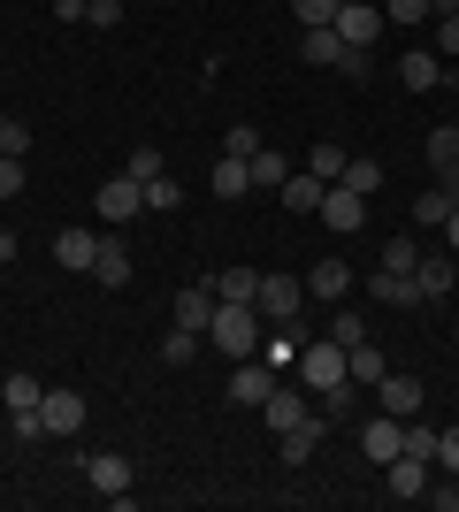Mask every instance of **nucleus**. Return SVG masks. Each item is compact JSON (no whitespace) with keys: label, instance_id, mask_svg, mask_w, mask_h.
I'll return each instance as SVG.
<instances>
[{"label":"nucleus","instance_id":"f257e3e1","mask_svg":"<svg viewBox=\"0 0 459 512\" xmlns=\"http://www.w3.org/2000/svg\"><path fill=\"white\" fill-rule=\"evenodd\" d=\"M207 344H215L222 360H253V352H261V306H222V299H215Z\"/></svg>","mask_w":459,"mask_h":512},{"label":"nucleus","instance_id":"f03ea898","mask_svg":"<svg viewBox=\"0 0 459 512\" xmlns=\"http://www.w3.org/2000/svg\"><path fill=\"white\" fill-rule=\"evenodd\" d=\"M291 375H299V383L322 398L329 383H352V352H345L337 337H306V344H299V360H291Z\"/></svg>","mask_w":459,"mask_h":512},{"label":"nucleus","instance_id":"7ed1b4c3","mask_svg":"<svg viewBox=\"0 0 459 512\" xmlns=\"http://www.w3.org/2000/svg\"><path fill=\"white\" fill-rule=\"evenodd\" d=\"M329 31H337L352 54H368V46L383 39L391 23H383V0H337V23H329Z\"/></svg>","mask_w":459,"mask_h":512},{"label":"nucleus","instance_id":"20e7f679","mask_svg":"<svg viewBox=\"0 0 459 512\" xmlns=\"http://www.w3.org/2000/svg\"><path fill=\"white\" fill-rule=\"evenodd\" d=\"M314 214H322V230H337V237H360V230H368V192H352V184H329Z\"/></svg>","mask_w":459,"mask_h":512},{"label":"nucleus","instance_id":"39448f33","mask_svg":"<svg viewBox=\"0 0 459 512\" xmlns=\"http://www.w3.org/2000/svg\"><path fill=\"white\" fill-rule=\"evenodd\" d=\"M268 390H276V367H268L261 352H253V360H230V406H253V413H261Z\"/></svg>","mask_w":459,"mask_h":512},{"label":"nucleus","instance_id":"423d86ee","mask_svg":"<svg viewBox=\"0 0 459 512\" xmlns=\"http://www.w3.org/2000/svg\"><path fill=\"white\" fill-rule=\"evenodd\" d=\"M360 451H368L375 467H383V459H398V451H406V421H398V413H383V406H375L368 421H360Z\"/></svg>","mask_w":459,"mask_h":512},{"label":"nucleus","instance_id":"0eeeda50","mask_svg":"<svg viewBox=\"0 0 459 512\" xmlns=\"http://www.w3.org/2000/svg\"><path fill=\"white\" fill-rule=\"evenodd\" d=\"M299 299H306V276H261V321H299Z\"/></svg>","mask_w":459,"mask_h":512},{"label":"nucleus","instance_id":"6e6552de","mask_svg":"<svg viewBox=\"0 0 459 512\" xmlns=\"http://www.w3.org/2000/svg\"><path fill=\"white\" fill-rule=\"evenodd\" d=\"M398 85L406 92H437L444 85V54L437 46H406V54H398Z\"/></svg>","mask_w":459,"mask_h":512},{"label":"nucleus","instance_id":"1a4fd4ad","mask_svg":"<svg viewBox=\"0 0 459 512\" xmlns=\"http://www.w3.org/2000/svg\"><path fill=\"white\" fill-rule=\"evenodd\" d=\"M85 482L115 505V497H131V459H123V451H92V459H85Z\"/></svg>","mask_w":459,"mask_h":512},{"label":"nucleus","instance_id":"9d476101","mask_svg":"<svg viewBox=\"0 0 459 512\" xmlns=\"http://www.w3.org/2000/svg\"><path fill=\"white\" fill-rule=\"evenodd\" d=\"M383 490L391 497H429V459H414V451H398V459H383Z\"/></svg>","mask_w":459,"mask_h":512},{"label":"nucleus","instance_id":"9b49d317","mask_svg":"<svg viewBox=\"0 0 459 512\" xmlns=\"http://www.w3.org/2000/svg\"><path fill=\"white\" fill-rule=\"evenodd\" d=\"M421 398H429V390H421V375H398V367L383 375V383H375V406H383V413H398V421H414V413H421Z\"/></svg>","mask_w":459,"mask_h":512},{"label":"nucleus","instance_id":"f8f14e48","mask_svg":"<svg viewBox=\"0 0 459 512\" xmlns=\"http://www.w3.org/2000/svg\"><path fill=\"white\" fill-rule=\"evenodd\" d=\"M131 214H146V192H138V176H108L100 184V222H131Z\"/></svg>","mask_w":459,"mask_h":512},{"label":"nucleus","instance_id":"ddd939ff","mask_svg":"<svg viewBox=\"0 0 459 512\" xmlns=\"http://www.w3.org/2000/svg\"><path fill=\"white\" fill-rule=\"evenodd\" d=\"M39 421H46V436H77L85 428V390H46Z\"/></svg>","mask_w":459,"mask_h":512},{"label":"nucleus","instance_id":"4468645a","mask_svg":"<svg viewBox=\"0 0 459 512\" xmlns=\"http://www.w3.org/2000/svg\"><path fill=\"white\" fill-rule=\"evenodd\" d=\"M414 291H421V299H452V291H459V260L452 253H421Z\"/></svg>","mask_w":459,"mask_h":512},{"label":"nucleus","instance_id":"2eb2a0df","mask_svg":"<svg viewBox=\"0 0 459 512\" xmlns=\"http://www.w3.org/2000/svg\"><path fill=\"white\" fill-rule=\"evenodd\" d=\"M169 314H176V329H199V337H207V321H215V283H184Z\"/></svg>","mask_w":459,"mask_h":512},{"label":"nucleus","instance_id":"dca6fc26","mask_svg":"<svg viewBox=\"0 0 459 512\" xmlns=\"http://www.w3.org/2000/svg\"><path fill=\"white\" fill-rule=\"evenodd\" d=\"M306 291H314V299H329V306H337V299H352V268H345L337 253H322L314 268H306Z\"/></svg>","mask_w":459,"mask_h":512},{"label":"nucleus","instance_id":"f3484780","mask_svg":"<svg viewBox=\"0 0 459 512\" xmlns=\"http://www.w3.org/2000/svg\"><path fill=\"white\" fill-rule=\"evenodd\" d=\"M100 245H108L100 230H62V237H54V260H62V268H77V276H92Z\"/></svg>","mask_w":459,"mask_h":512},{"label":"nucleus","instance_id":"a211bd4d","mask_svg":"<svg viewBox=\"0 0 459 512\" xmlns=\"http://www.w3.org/2000/svg\"><path fill=\"white\" fill-rule=\"evenodd\" d=\"M306 413H314V406H306L299 390H284V383H276V390H268V398H261V421L276 428V436H284V428H299Z\"/></svg>","mask_w":459,"mask_h":512},{"label":"nucleus","instance_id":"6ab92c4d","mask_svg":"<svg viewBox=\"0 0 459 512\" xmlns=\"http://www.w3.org/2000/svg\"><path fill=\"white\" fill-rule=\"evenodd\" d=\"M452 207H459V192L437 176L429 192H414V230H444V214H452Z\"/></svg>","mask_w":459,"mask_h":512},{"label":"nucleus","instance_id":"aec40b11","mask_svg":"<svg viewBox=\"0 0 459 512\" xmlns=\"http://www.w3.org/2000/svg\"><path fill=\"white\" fill-rule=\"evenodd\" d=\"M322 413H306L299 428H284V436H276V444H284V467H306V459H314V444H322Z\"/></svg>","mask_w":459,"mask_h":512},{"label":"nucleus","instance_id":"412c9836","mask_svg":"<svg viewBox=\"0 0 459 512\" xmlns=\"http://www.w3.org/2000/svg\"><path fill=\"white\" fill-rule=\"evenodd\" d=\"M276 192H284V214H314V207H322V192H329V184H322L314 169H299V176H284Z\"/></svg>","mask_w":459,"mask_h":512},{"label":"nucleus","instance_id":"4be33fe9","mask_svg":"<svg viewBox=\"0 0 459 512\" xmlns=\"http://www.w3.org/2000/svg\"><path fill=\"white\" fill-rule=\"evenodd\" d=\"M215 299L222 306H253V299H261V268H222V276H215Z\"/></svg>","mask_w":459,"mask_h":512},{"label":"nucleus","instance_id":"5701e85b","mask_svg":"<svg viewBox=\"0 0 459 512\" xmlns=\"http://www.w3.org/2000/svg\"><path fill=\"white\" fill-rule=\"evenodd\" d=\"M207 184H215V199H222V207H230V199H245V192H253V169H245L238 153H222V161H215V176H207Z\"/></svg>","mask_w":459,"mask_h":512},{"label":"nucleus","instance_id":"b1692460","mask_svg":"<svg viewBox=\"0 0 459 512\" xmlns=\"http://www.w3.org/2000/svg\"><path fill=\"white\" fill-rule=\"evenodd\" d=\"M352 46L337 39V31H299V62H314V69H337Z\"/></svg>","mask_w":459,"mask_h":512},{"label":"nucleus","instance_id":"393cba45","mask_svg":"<svg viewBox=\"0 0 459 512\" xmlns=\"http://www.w3.org/2000/svg\"><path fill=\"white\" fill-rule=\"evenodd\" d=\"M0 406H8V413H39V406H46V383H39V375H23V367H16V375L0 383Z\"/></svg>","mask_w":459,"mask_h":512},{"label":"nucleus","instance_id":"a878e982","mask_svg":"<svg viewBox=\"0 0 459 512\" xmlns=\"http://www.w3.org/2000/svg\"><path fill=\"white\" fill-rule=\"evenodd\" d=\"M368 299H383V306H421V291H414V276H391V268H375V276H368Z\"/></svg>","mask_w":459,"mask_h":512},{"label":"nucleus","instance_id":"bb28decb","mask_svg":"<svg viewBox=\"0 0 459 512\" xmlns=\"http://www.w3.org/2000/svg\"><path fill=\"white\" fill-rule=\"evenodd\" d=\"M337 184H352V192H383V161H375V153H345V176H337Z\"/></svg>","mask_w":459,"mask_h":512},{"label":"nucleus","instance_id":"cd10ccee","mask_svg":"<svg viewBox=\"0 0 459 512\" xmlns=\"http://www.w3.org/2000/svg\"><path fill=\"white\" fill-rule=\"evenodd\" d=\"M383 375H391V360H383V344H368V337H360V344H352V383H383Z\"/></svg>","mask_w":459,"mask_h":512},{"label":"nucleus","instance_id":"c85d7f7f","mask_svg":"<svg viewBox=\"0 0 459 512\" xmlns=\"http://www.w3.org/2000/svg\"><path fill=\"white\" fill-rule=\"evenodd\" d=\"M92 276H100V291H123V283H131V253H123V245H100Z\"/></svg>","mask_w":459,"mask_h":512},{"label":"nucleus","instance_id":"c756f323","mask_svg":"<svg viewBox=\"0 0 459 512\" xmlns=\"http://www.w3.org/2000/svg\"><path fill=\"white\" fill-rule=\"evenodd\" d=\"M452 161H459V123H437V130H429V169H452Z\"/></svg>","mask_w":459,"mask_h":512},{"label":"nucleus","instance_id":"7c9ffc66","mask_svg":"<svg viewBox=\"0 0 459 512\" xmlns=\"http://www.w3.org/2000/svg\"><path fill=\"white\" fill-rule=\"evenodd\" d=\"M383 23H437V0H383Z\"/></svg>","mask_w":459,"mask_h":512},{"label":"nucleus","instance_id":"2f4dec72","mask_svg":"<svg viewBox=\"0 0 459 512\" xmlns=\"http://www.w3.org/2000/svg\"><path fill=\"white\" fill-rule=\"evenodd\" d=\"M383 268H391V276H414V268H421V245H414V230L383 245Z\"/></svg>","mask_w":459,"mask_h":512},{"label":"nucleus","instance_id":"473e14b6","mask_svg":"<svg viewBox=\"0 0 459 512\" xmlns=\"http://www.w3.org/2000/svg\"><path fill=\"white\" fill-rule=\"evenodd\" d=\"M306 169L322 176V184H337V176H345V146H329V138H322V146H306Z\"/></svg>","mask_w":459,"mask_h":512},{"label":"nucleus","instance_id":"72a5a7b5","mask_svg":"<svg viewBox=\"0 0 459 512\" xmlns=\"http://www.w3.org/2000/svg\"><path fill=\"white\" fill-rule=\"evenodd\" d=\"M138 192H146L153 214H176V207H184V184H176V176H153V184H138Z\"/></svg>","mask_w":459,"mask_h":512},{"label":"nucleus","instance_id":"f704fd0d","mask_svg":"<svg viewBox=\"0 0 459 512\" xmlns=\"http://www.w3.org/2000/svg\"><path fill=\"white\" fill-rule=\"evenodd\" d=\"M123 176H138V184H153V176H169V161H161V146H131V161H123Z\"/></svg>","mask_w":459,"mask_h":512},{"label":"nucleus","instance_id":"c9c22d12","mask_svg":"<svg viewBox=\"0 0 459 512\" xmlns=\"http://www.w3.org/2000/svg\"><path fill=\"white\" fill-rule=\"evenodd\" d=\"M291 16H299V31H329V23H337V0H291Z\"/></svg>","mask_w":459,"mask_h":512},{"label":"nucleus","instance_id":"e433bc0d","mask_svg":"<svg viewBox=\"0 0 459 512\" xmlns=\"http://www.w3.org/2000/svg\"><path fill=\"white\" fill-rule=\"evenodd\" d=\"M245 169H253V184H284V176H291V161H284V153H253V161H245Z\"/></svg>","mask_w":459,"mask_h":512},{"label":"nucleus","instance_id":"4c0bfd02","mask_svg":"<svg viewBox=\"0 0 459 512\" xmlns=\"http://www.w3.org/2000/svg\"><path fill=\"white\" fill-rule=\"evenodd\" d=\"M192 352H199V329H169V337H161V360L169 367H184Z\"/></svg>","mask_w":459,"mask_h":512},{"label":"nucleus","instance_id":"58836bf2","mask_svg":"<svg viewBox=\"0 0 459 512\" xmlns=\"http://www.w3.org/2000/svg\"><path fill=\"white\" fill-rule=\"evenodd\" d=\"M329 337L345 344V352H352V344H360V337H368V321H360V306H345V314L329 321Z\"/></svg>","mask_w":459,"mask_h":512},{"label":"nucleus","instance_id":"ea45409f","mask_svg":"<svg viewBox=\"0 0 459 512\" xmlns=\"http://www.w3.org/2000/svg\"><path fill=\"white\" fill-rule=\"evenodd\" d=\"M85 23L92 31H115V23H123V0H85Z\"/></svg>","mask_w":459,"mask_h":512},{"label":"nucleus","instance_id":"a19ab883","mask_svg":"<svg viewBox=\"0 0 459 512\" xmlns=\"http://www.w3.org/2000/svg\"><path fill=\"white\" fill-rule=\"evenodd\" d=\"M222 153H238V161H253V153H261V130H253V123H230V146H222Z\"/></svg>","mask_w":459,"mask_h":512},{"label":"nucleus","instance_id":"79ce46f5","mask_svg":"<svg viewBox=\"0 0 459 512\" xmlns=\"http://www.w3.org/2000/svg\"><path fill=\"white\" fill-rule=\"evenodd\" d=\"M406 451H414V459H429V467H437V428H406Z\"/></svg>","mask_w":459,"mask_h":512},{"label":"nucleus","instance_id":"37998d69","mask_svg":"<svg viewBox=\"0 0 459 512\" xmlns=\"http://www.w3.org/2000/svg\"><path fill=\"white\" fill-rule=\"evenodd\" d=\"M23 192V153H0V199Z\"/></svg>","mask_w":459,"mask_h":512},{"label":"nucleus","instance_id":"c03bdc74","mask_svg":"<svg viewBox=\"0 0 459 512\" xmlns=\"http://www.w3.org/2000/svg\"><path fill=\"white\" fill-rule=\"evenodd\" d=\"M0 153H31V130H23L16 115H0Z\"/></svg>","mask_w":459,"mask_h":512},{"label":"nucleus","instance_id":"a18cd8bd","mask_svg":"<svg viewBox=\"0 0 459 512\" xmlns=\"http://www.w3.org/2000/svg\"><path fill=\"white\" fill-rule=\"evenodd\" d=\"M437 467L459 474V428H437Z\"/></svg>","mask_w":459,"mask_h":512},{"label":"nucleus","instance_id":"49530a36","mask_svg":"<svg viewBox=\"0 0 459 512\" xmlns=\"http://www.w3.org/2000/svg\"><path fill=\"white\" fill-rule=\"evenodd\" d=\"M437 54H444V62L459 54V8H452V16H437Z\"/></svg>","mask_w":459,"mask_h":512},{"label":"nucleus","instance_id":"de8ad7c7","mask_svg":"<svg viewBox=\"0 0 459 512\" xmlns=\"http://www.w3.org/2000/svg\"><path fill=\"white\" fill-rule=\"evenodd\" d=\"M337 69H345L352 85H368V77H375V54H345V62H337Z\"/></svg>","mask_w":459,"mask_h":512},{"label":"nucleus","instance_id":"09e8293b","mask_svg":"<svg viewBox=\"0 0 459 512\" xmlns=\"http://www.w3.org/2000/svg\"><path fill=\"white\" fill-rule=\"evenodd\" d=\"M429 505H437V512H459V474H452V490H437V482H429Z\"/></svg>","mask_w":459,"mask_h":512},{"label":"nucleus","instance_id":"8fccbe9b","mask_svg":"<svg viewBox=\"0 0 459 512\" xmlns=\"http://www.w3.org/2000/svg\"><path fill=\"white\" fill-rule=\"evenodd\" d=\"M16 253H23V237L8 230V222H0V260H16Z\"/></svg>","mask_w":459,"mask_h":512},{"label":"nucleus","instance_id":"3c124183","mask_svg":"<svg viewBox=\"0 0 459 512\" xmlns=\"http://www.w3.org/2000/svg\"><path fill=\"white\" fill-rule=\"evenodd\" d=\"M444 245H452V260H459V207L444 214Z\"/></svg>","mask_w":459,"mask_h":512},{"label":"nucleus","instance_id":"603ef678","mask_svg":"<svg viewBox=\"0 0 459 512\" xmlns=\"http://www.w3.org/2000/svg\"><path fill=\"white\" fill-rule=\"evenodd\" d=\"M444 184H452V192H459V161H452V169H444Z\"/></svg>","mask_w":459,"mask_h":512},{"label":"nucleus","instance_id":"864d4df0","mask_svg":"<svg viewBox=\"0 0 459 512\" xmlns=\"http://www.w3.org/2000/svg\"><path fill=\"white\" fill-rule=\"evenodd\" d=\"M0 413H8V406H0Z\"/></svg>","mask_w":459,"mask_h":512}]
</instances>
